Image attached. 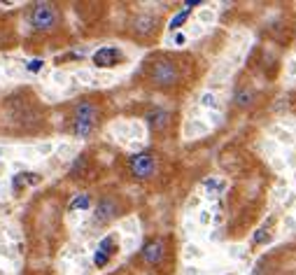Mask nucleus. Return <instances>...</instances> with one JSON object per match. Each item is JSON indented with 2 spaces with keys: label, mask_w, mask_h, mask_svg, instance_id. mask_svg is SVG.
I'll list each match as a JSON object with an SVG mask.
<instances>
[{
  "label": "nucleus",
  "mask_w": 296,
  "mask_h": 275,
  "mask_svg": "<svg viewBox=\"0 0 296 275\" xmlns=\"http://www.w3.org/2000/svg\"><path fill=\"white\" fill-rule=\"evenodd\" d=\"M117 252V238L115 235H108V238H103L98 249H96V256H94V263L98 268H103L105 263L112 259V254Z\"/></svg>",
  "instance_id": "9b49d317"
},
{
  "label": "nucleus",
  "mask_w": 296,
  "mask_h": 275,
  "mask_svg": "<svg viewBox=\"0 0 296 275\" xmlns=\"http://www.w3.org/2000/svg\"><path fill=\"white\" fill-rule=\"evenodd\" d=\"M145 119H147V126L152 133H166L170 126V112L163 108H152L147 114H145Z\"/></svg>",
  "instance_id": "1a4fd4ad"
},
{
  "label": "nucleus",
  "mask_w": 296,
  "mask_h": 275,
  "mask_svg": "<svg viewBox=\"0 0 296 275\" xmlns=\"http://www.w3.org/2000/svg\"><path fill=\"white\" fill-rule=\"evenodd\" d=\"M268 240H270V233H266V228H261V231L254 235V242H268Z\"/></svg>",
  "instance_id": "2eb2a0df"
},
{
  "label": "nucleus",
  "mask_w": 296,
  "mask_h": 275,
  "mask_svg": "<svg viewBox=\"0 0 296 275\" xmlns=\"http://www.w3.org/2000/svg\"><path fill=\"white\" fill-rule=\"evenodd\" d=\"M124 215V203L117 194H103L94 205V226H108Z\"/></svg>",
  "instance_id": "423d86ee"
},
{
  "label": "nucleus",
  "mask_w": 296,
  "mask_h": 275,
  "mask_svg": "<svg viewBox=\"0 0 296 275\" xmlns=\"http://www.w3.org/2000/svg\"><path fill=\"white\" fill-rule=\"evenodd\" d=\"M89 205H91V196L89 194H82V196H77V198H75L73 203H70V210H87Z\"/></svg>",
  "instance_id": "ddd939ff"
},
{
  "label": "nucleus",
  "mask_w": 296,
  "mask_h": 275,
  "mask_svg": "<svg viewBox=\"0 0 296 275\" xmlns=\"http://www.w3.org/2000/svg\"><path fill=\"white\" fill-rule=\"evenodd\" d=\"M142 75H145L149 87L161 89V91L177 87L182 82V77H184L182 63L177 59H173L170 54H156L152 59H147L145 66H142Z\"/></svg>",
  "instance_id": "20e7f679"
},
{
  "label": "nucleus",
  "mask_w": 296,
  "mask_h": 275,
  "mask_svg": "<svg viewBox=\"0 0 296 275\" xmlns=\"http://www.w3.org/2000/svg\"><path fill=\"white\" fill-rule=\"evenodd\" d=\"M189 14H191V10H184V12H180V14L175 17V19L170 21V26H168V28H170V31H175V28H180L182 24L187 21V17H189Z\"/></svg>",
  "instance_id": "4468645a"
},
{
  "label": "nucleus",
  "mask_w": 296,
  "mask_h": 275,
  "mask_svg": "<svg viewBox=\"0 0 296 275\" xmlns=\"http://www.w3.org/2000/svg\"><path fill=\"white\" fill-rule=\"evenodd\" d=\"M166 259H168V240L163 235H154V238L145 240V245L140 249V261L149 270L161 268L163 263H166Z\"/></svg>",
  "instance_id": "0eeeda50"
},
{
  "label": "nucleus",
  "mask_w": 296,
  "mask_h": 275,
  "mask_svg": "<svg viewBox=\"0 0 296 275\" xmlns=\"http://www.w3.org/2000/svg\"><path fill=\"white\" fill-rule=\"evenodd\" d=\"M103 121V108L101 103L91 98V96H84L80 101H75V105L70 108V117H68V131L80 138V140H89L91 135L98 131Z\"/></svg>",
  "instance_id": "f03ea898"
},
{
  "label": "nucleus",
  "mask_w": 296,
  "mask_h": 275,
  "mask_svg": "<svg viewBox=\"0 0 296 275\" xmlns=\"http://www.w3.org/2000/svg\"><path fill=\"white\" fill-rule=\"evenodd\" d=\"M252 101H254V91L247 87H242L236 91V105L238 108H247V105H252Z\"/></svg>",
  "instance_id": "f8f14e48"
},
{
  "label": "nucleus",
  "mask_w": 296,
  "mask_h": 275,
  "mask_svg": "<svg viewBox=\"0 0 296 275\" xmlns=\"http://www.w3.org/2000/svg\"><path fill=\"white\" fill-rule=\"evenodd\" d=\"M126 170L135 182H147L159 175V154L154 149H142L128 156Z\"/></svg>",
  "instance_id": "39448f33"
},
{
  "label": "nucleus",
  "mask_w": 296,
  "mask_h": 275,
  "mask_svg": "<svg viewBox=\"0 0 296 275\" xmlns=\"http://www.w3.org/2000/svg\"><path fill=\"white\" fill-rule=\"evenodd\" d=\"M26 26L33 38H49L56 35L63 26V10L59 3L38 0L26 10Z\"/></svg>",
  "instance_id": "7ed1b4c3"
},
{
  "label": "nucleus",
  "mask_w": 296,
  "mask_h": 275,
  "mask_svg": "<svg viewBox=\"0 0 296 275\" xmlns=\"http://www.w3.org/2000/svg\"><path fill=\"white\" fill-rule=\"evenodd\" d=\"M159 31V17L156 14H138L133 21H131V35L135 40H149L152 35H156Z\"/></svg>",
  "instance_id": "6e6552de"
},
{
  "label": "nucleus",
  "mask_w": 296,
  "mask_h": 275,
  "mask_svg": "<svg viewBox=\"0 0 296 275\" xmlns=\"http://www.w3.org/2000/svg\"><path fill=\"white\" fill-rule=\"evenodd\" d=\"M121 61H124V54H121V49H117V47H101L94 54L96 68H115V66H119Z\"/></svg>",
  "instance_id": "9d476101"
},
{
  "label": "nucleus",
  "mask_w": 296,
  "mask_h": 275,
  "mask_svg": "<svg viewBox=\"0 0 296 275\" xmlns=\"http://www.w3.org/2000/svg\"><path fill=\"white\" fill-rule=\"evenodd\" d=\"M45 105L40 103L35 91L17 89L12 94L0 98V135L3 138H31L45 131Z\"/></svg>",
  "instance_id": "f257e3e1"
}]
</instances>
